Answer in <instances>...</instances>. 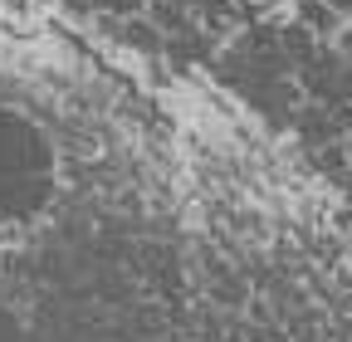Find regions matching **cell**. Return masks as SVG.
<instances>
[{
  "instance_id": "cell-3",
  "label": "cell",
  "mask_w": 352,
  "mask_h": 342,
  "mask_svg": "<svg viewBox=\"0 0 352 342\" xmlns=\"http://www.w3.org/2000/svg\"><path fill=\"white\" fill-rule=\"evenodd\" d=\"M98 10H108V15H122V20H138V15L147 10V0H98Z\"/></svg>"
},
{
  "instance_id": "cell-1",
  "label": "cell",
  "mask_w": 352,
  "mask_h": 342,
  "mask_svg": "<svg viewBox=\"0 0 352 342\" xmlns=\"http://www.w3.org/2000/svg\"><path fill=\"white\" fill-rule=\"evenodd\" d=\"M294 15H298V30L308 39H338V30H342V20L323 5V0H294Z\"/></svg>"
},
{
  "instance_id": "cell-7",
  "label": "cell",
  "mask_w": 352,
  "mask_h": 342,
  "mask_svg": "<svg viewBox=\"0 0 352 342\" xmlns=\"http://www.w3.org/2000/svg\"><path fill=\"white\" fill-rule=\"evenodd\" d=\"M342 157H347V166H352V137H347V142H342Z\"/></svg>"
},
{
  "instance_id": "cell-2",
  "label": "cell",
  "mask_w": 352,
  "mask_h": 342,
  "mask_svg": "<svg viewBox=\"0 0 352 342\" xmlns=\"http://www.w3.org/2000/svg\"><path fill=\"white\" fill-rule=\"evenodd\" d=\"M122 45H127V49H138V54H162L166 34H162L152 20H122Z\"/></svg>"
},
{
  "instance_id": "cell-6",
  "label": "cell",
  "mask_w": 352,
  "mask_h": 342,
  "mask_svg": "<svg viewBox=\"0 0 352 342\" xmlns=\"http://www.w3.org/2000/svg\"><path fill=\"white\" fill-rule=\"evenodd\" d=\"M323 5H328V10H333L342 25H352V0H323Z\"/></svg>"
},
{
  "instance_id": "cell-4",
  "label": "cell",
  "mask_w": 352,
  "mask_h": 342,
  "mask_svg": "<svg viewBox=\"0 0 352 342\" xmlns=\"http://www.w3.org/2000/svg\"><path fill=\"white\" fill-rule=\"evenodd\" d=\"M318 166L328 171V176H338V171L347 166V157H342V142H338V147H323V152H318Z\"/></svg>"
},
{
  "instance_id": "cell-5",
  "label": "cell",
  "mask_w": 352,
  "mask_h": 342,
  "mask_svg": "<svg viewBox=\"0 0 352 342\" xmlns=\"http://www.w3.org/2000/svg\"><path fill=\"white\" fill-rule=\"evenodd\" d=\"M333 45H338V54L352 64V25H342V30H338V39H333Z\"/></svg>"
},
{
  "instance_id": "cell-8",
  "label": "cell",
  "mask_w": 352,
  "mask_h": 342,
  "mask_svg": "<svg viewBox=\"0 0 352 342\" xmlns=\"http://www.w3.org/2000/svg\"><path fill=\"white\" fill-rule=\"evenodd\" d=\"M259 5H294V0H259Z\"/></svg>"
}]
</instances>
